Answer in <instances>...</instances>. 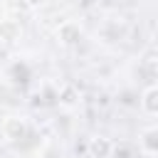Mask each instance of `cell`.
Instances as JSON below:
<instances>
[{
	"mask_svg": "<svg viewBox=\"0 0 158 158\" xmlns=\"http://www.w3.org/2000/svg\"><path fill=\"white\" fill-rule=\"evenodd\" d=\"M141 146L148 151V153H158V128H148L141 138Z\"/></svg>",
	"mask_w": 158,
	"mask_h": 158,
	"instance_id": "obj_1",
	"label": "cell"
},
{
	"mask_svg": "<svg viewBox=\"0 0 158 158\" xmlns=\"http://www.w3.org/2000/svg\"><path fill=\"white\" fill-rule=\"evenodd\" d=\"M143 109L151 114H158V89H148L143 94Z\"/></svg>",
	"mask_w": 158,
	"mask_h": 158,
	"instance_id": "obj_2",
	"label": "cell"
},
{
	"mask_svg": "<svg viewBox=\"0 0 158 158\" xmlns=\"http://www.w3.org/2000/svg\"><path fill=\"white\" fill-rule=\"evenodd\" d=\"M42 2H44V0H27V5H30V7H37V5H42Z\"/></svg>",
	"mask_w": 158,
	"mask_h": 158,
	"instance_id": "obj_3",
	"label": "cell"
}]
</instances>
